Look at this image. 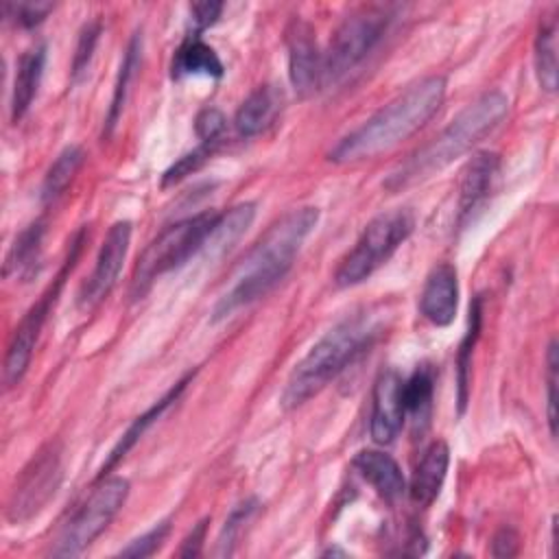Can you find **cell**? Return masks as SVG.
I'll list each match as a JSON object with an SVG mask.
<instances>
[{
    "label": "cell",
    "instance_id": "cell-21",
    "mask_svg": "<svg viewBox=\"0 0 559 559\" xmlns=\"http://www.w3.org/2000/svg\"><path fill=\"white\" fill-rule=\"evenodd\" d=\"M46 68V46L37 44L28 48L15 68V79H13V92H11V120L20 122L28 107L33 105V98L37 96L41 76Z\"/></svg>",
    "mask_w": 559,
    "mask_h": 559
},
{
    "label": "cell",
    "instance_id": "cell-25",
    "mask_svg": "<svg viewBox=\"0 0 559 559\" xmlns=\"http://www.w3.org/2000/svg\"><path fill=\"white\" fill-rule=\"evenodd\" d=\"M480 297H476L469 306V325L467 332L459 345V354H456V402H459V415L465 413L467 406V397H469V367H472V354H474V345L478 341L480 334Z\"/></svg>",
    "mask_w": 559,
    "mask_h": 559
},
{
    "label": "cell",
    "instance_id": "cell-32",
    "mask_svg": "<svg viewBox=\"0 0 559 559\" xmlns=\"http://www.w3.org/2000/svg\"><path fill=\"white\" fill-rule=\"evenodd\" d=\"M4 17L13 20L22 28H33L46 20V15L52 11L50 2H7L2 7Z\"/></svg>",
    "mask_w": 559,
    "mask_h": 559
},
{
    "label": "cell",
    "instance_id": "cell-18",
    "mask_svg": "<svg viewBox=\"0 0 559 559\" xmlns=\"http://www.w3.org/2000/svg\"><path fill=\"white\" fill-rule=\"evenodd\" d=\"M192 376H194V373H186V376H183L170 391H166L148 411H144L140 417L133 419V424L127 428V432L120 437V441L116 443V448L109 452L107 461L103 463V467H100V472H98V478H103L114 465H118V463L127 456V452L142 439V435L181 397V393H183V389L188 386V382L192 380Z\"/></svg>",
    "mask_w": 559,
    "mask_h": 559
},
{
    "label": "cell",
    "instance_id": "cell-35",
    "mask_svg": "<svg viewBox=\"0 0 559 559\" xmlns=\"http://www.w3.org/2000/svg\"><path fill=\"white\" fill-rule=\"evenodd\" d=\"M194 131L201 142H221L225 131V116L214 107H205L194 120Z\"/></svg>",
    "mask_w": 559,
    "mask_h": 559
},
{
    "label": "cell",
    "instance_id": "cell-20",
    "mask_svg": "<svg viewBox=\"0 0 559 559\" xmlns=\"http://www.w3.org/2000/svg\"><path fill=\"white\" fill-rule=\"evenodd\" d=\"M253 218H255V203H249V201L229 207L225 214H218L199 253H203L210 260L225 255L242 238V234L249 229Z\"/></svg>",
    "mask_w": 559,
    "mask_h": 559
},
{
    "label": "cell",
    "instance_id": "cell-16",
    "mask_svg": "<svg viewBox=\"0 0 559 559\" xmlns=\"http://www.w3.org/2000/svg\"><path fill=\"white\" fill-rule=\"evenodd\" d=\"M354 469L373 487L384 502H395L406 491L404 474L397 461L380 450H360L354 461Z\"/></svg>",
    "mask_w": 559,
    "mask_h": 559
},
{
    "label": "cell",
    "instance_id": "cell-1",
    "mask_svg": "<svg viewBox=\"0 0 559 559\" xmlns=\"http://www.w3.org/2000/svg\"><path fill=\"white\" fill-rule=\"evenodd\" d=\"M317 221L319 210L310 205L293 210L275 221L238 264L231 286L221 295L212 310V319H227L238 308L264 297L290 271Z\"/></svg>",
    "mask_w": 559,
    "mask_h": 559
},
{
    "label": "cell",
    "instance_id": "cell-5",
    "mask_svg": "<svg viewBox=\"0 0 559 559\" xmlns=\"http://www.w3.org/2000/svg\"><path fill=\"white\" fill-rule=\"evenodd\" d=\"M216 216L218 212L214 210L199 212L194 216L168 225L157 238H153L135 262L131 277V297L142 299L159 275L179 269L192 255H197Z\"/></svg>",
    "mask_w": 559,
    "mask_h": 559
},
{
    "label": "cell",
    "instance_id": "cell-24",
    "mask_svg": "<svg viewBox=\"0 0 559 559\" xmlns=\"http://www.w3.org/2000/svg\"><path fill=\"white\" fill-rule=\"evenodd\" d=\"M83 159H85V151L76 144L66 146L57 155V159L50 164V168L46 170L44 181H41V190H39L41 203H52L55 199H59L63 194V190L70 186V181L79 173Z\"/></svg>",
    "mask_w": 559,
    "mask_h": 559
},
{
    "label": "cell",
    "instance_id": "cell-8",
    "mask_svg": "<svg viewBox=\"0 0 559 559\" xmlns=\"http://www.w3.org/2000/svg\"><path fill=\"white\" fill-rule=\"evenodd\" d=\"M100 483L92 489L87 500L72 513L63 524L55 544L50 546L52 557H76L81 555L116 518L129 496V480L122 476L98 478Z\"/></svg>",
    "mask_w": 559,
    "mask_h": 559
},
{
    "label": "cell",
    "instance_id": "cell-15",
    "mask_svg": "<svg viewBox=\"0 0 559 559\" xmlns=\"http://www.w3.org/2000/svg\"><path fill=\"white\" fill-rule=\"evenodd\" d=\"M500 173V155L491 151L476 153L463 168L459 181V221L472 216V212L485 203Z\"/></svg>",
    "mask_w": 559,
    "mask_h": 559
},
{
    "label": "cell",
    "instance_id": "cell-11",
    "mask_svg": "<svg viewBox=\"0 0 559 559\" xmlns=\"http://www.w3.org/2000/svg\"><path fill=\"white\" fill-rule=\"evenodd\" d=\"M129 242H131V223L129 221L114 223L100 245L92 275L79 290L81 308L90 310V308L98 306L109 295V290L114 288V284L122 271V264H124V258L129 251Z\"/></svg>",
    "mask_w": 559,
    "mask_h": 559
},
{
    "label": "cell",
    "instance_id": "cell-4",
    "mask_svg": "<svg viewBox=\"0 0 559 559\" xmlns=\"http://www.w3.org/2000/svg\"><path fill=\"white\" fill-rule=\"evenodd\" d=\"M378 334L380 325L367 312H358L338 321L297 362L282 391V406L293 411L308 402L341 371H345L362 352H367Z\"/></svg>",
    "mask_w": 559,
    "mask_h": 559
},
{
    "label": "cell",
    "instance_id": "cell-30",
    "mask_svg": "<svg viewBox=\"0 0 559 559\" xmlns=\"http://www.w3.org/2000/svg\"><path fill=\"white\" fill-rule=\"evenodd\" d=\"M218 144H221V142H201L194 151L181 155V157L164 173L162 186H173V183L186 179L188 175H192L194 170H199V168L214 155V151L218 148Z\"/></svg>",
    "mask_w": 559,
    "mask_h": 559
},
{
    "label": "cell",
    "instance_id": "cell-9",
    "mask_svg": "<svg viewBox=\"0 0 559 559\" xmlns=\"http://www.w3.org/2000/svg\"><path fill=\"white\" fill-rule=\"evenodd\" d=\"M83 240H85V229H81L72 242H70V251H68V258L63 262V269L59 271V275L55 277V282L46 288V293L28 308V312L22 317V321L17 323L11 341H9V347H7V354H4V369H2V378H4V384L7 389L15 386L26 369H28V362L33 358V349H35V343L39 338V332L48 319V312L50 308L55 306L59 293H61V286L66 282V277L70 275L76 258H79V251L83 247Z\"/></svg>",
    "mask_w": 559,
    "mask_h": 559
},
{
    "label": "cell",
    "instance_id": "cell-13",
    "mask_svg": "<svg viewBox=\"0 0 559 559\" xmlns=\"http://www.w3.org/2000/svg\"><path fill=\"white\" fill-rule=\"evenodd\" d=\"M402 384H404L402 376L393 369L382 371L376 380L373 397H371L369 432H371V439L380 445L391 443L402 430V424L406 417Z\"/></svg>",
    "mask_w": 559,
    "mask_h": 559
},
{
    "label": "cell",
    "instance_id": "cell-26",
    "mask_svg": "<svg viewBox=\"0 0 559 559\" xmlns=\"http://www.w3.org/2000/svg\"><path fill=\"white\" fill-rule=\"evenodd\" d=\"M535 70L542 90H557V20L548 17L539 24L535 37Z\"/></svg>",
    "mask_w": 559,
    "mask_h": 559
},
{
    "label": "cell",
    "instance_id": "cell-6",
    "mask_svg": "<svg viewBox=\"0 0 559 559\" xmlns=\"http://www.w3.org/2000/svg\"><path fill=\"white\" fill-rule=\"evenodd\" d=\"M415 216L408 207H395L367 223L352 251L341 260L334 282L341 288L356 286L371 277L411 236Z\"/></svg>",
    "mask_w": 559,
    "mask_h": 559
},
{
    "label": "cell",
    "instance_id": "cell-36",
    "mask_svg": "<svg viewBox=\"0 0 559 559\" xmlns=\"http://www.w3.org/2000/svg\"><path fill=\"white\" fill-rule=\"evenodd\" d=\"M221 11H223V2H214V0H203V2L190 4L192 26H194L192 35H199V37H201V33H203L205 28H210V26L218 20Z\"/></svg>",
    "mask_w": 559,
    "mask_h": 559
},
{
    "label": "cell",
    "instance_id": "cell-23",
    "mask_svg": "<svg viewBox=\"0 0 559 559\" xmlns=\"http://www.w3.org/2000/svg\"><path fill=\"white\" fill-rule=\"evenodd\" d=\"M225 72L223 61L218 59L216 50L205 44L199 35H188L181 46L175 50L173 63H170V76L183 79V76H214L221 79Z\"/></svg>",
    "mask_w": 559,
    "mask_h": 559
},
{
    "label": "cell",
    "instance_id": "cell-29",
    "mask_svg": "<svg viewBox=\"0 0 559 559\" xmlns=\"http://www.w3.org/2000/svg\"><path fill=\"white\" fill-rule=\"evenodd\" d=\"M98 37H100V22L98 20H92L81 28L79 41H76V48H74V57H72V66H70V76H72L74 83L85 76V72L92 63Z\"/></svg>",
    "mask_w": 559,
    "mask_h": 559
},
{
    "label": "cell",
    "instance_id": "cell-37",
    "mask_svg": "<svg viewBox=\"0 0 559 559\" xmlns=\"http://www.w3.org/2000/svg\"><path fill=\"white\" fill-rule=\"evenodd\" d=\"M518 550H520V535L511 526H504L493 535V542H491L493 557H515Z\"/></svg>",
    "mask_w": 559,
    "mask_h": 559
},
{
    "label": "cell",
    "instance_id": "cell-7",
    "mask_svg": "<svg viewBox=\"0 0 559 559\" xmlns=\"http://www.w3.org/2000/svg\"><path fill=\"white\" fill-rule=\"evenodd\" d=\"M393 20V7L365 4L352 11L334 31L323 52V85L345 79L380 44Z\"/></svg>",
    "mask_w": 559,
    "mask_h": 559
},
{
    "label": "cell",
    "instance_id": "cell-28",
    "mask_svg": "<svg viewBox=\"0 0 559 559\" xmlns=\"http://www.w3.org/2000/svg\"><path fill=\"white\" fill-rule=\"evenodd\" d=\"M435 395V371L428 365L417 367L402 384V400L406 415H413L417 421L428 417Z\"/></svg>",
    "mask_w": 559,
    "mask_h": 559
},
{
    "label": "cell",
    "instance_id": "cell-2",
    "mask_svg": "<svg viewBox=\"0 0 559 559\" xmlns=\"http://www.w3.org/2000/svg\"><path fill=\"white\" fill-rule=\"evenodd\" d=\"M445 98V79L426 76L395 96L389 105L347 133L330 151V162L352 164L371 159L419 131L441 107Z\"/></svg>",
    "mask_w": 559,
    "mask_h": 559
},
{
    "label": "cell",
    "instance_id": "cell-27",
    "mask_svg": "<svg viewBox=\"0 0 559 559\" xmlns=\"http://www.w3.org/2000/svg\"><path fill=\"white\" fill-rule=\"evenodd\" d=\"M140 57H142V35L135 33L124 50V57H122V63H120V72H118V79H116V85H114V96H111V105H109V111H107V118H105V133H111V129L116 127L120 114H122V107H124V100H127V92H129V85L135 76V70L140 66Z\"/></svg>",
    "mask_w": 559,
    "mask_h": 559
},
{
    "label": "cell",
    "instance_id": "cell-38",
    "mask_svg": "<svg viewBox=\"0 0 559 559\" xmlns=\"http://www.w3.org/2000/svg\"><path fill=\"white\" fill-rule=\"evenodd\" d=\"M205 528H207V518L201 520L183 539L181 548H179V557H197L203 548V539H205Z\"/></svg>",
    "mask_w": 559,
    "mask_h": 559
},
{
    "label": "cell",
    "instance_id": "cell-31",
    "mask_svg": "<svg viewBox=\"0 0 559 559\" xmlns=\"http://www.w3.org/2000/svg\"><path fill=\"white\" fill-rule=\"evenodd\" d=\"M258 500L255 498H249L245 502H240L231 513L229 518L225 520V526L221 531V537H218V555H231L234 552V544L236 539L240 537L245 524L253 518V513L258 511Z\"/></svg>",
    "mask_w": 559,
    "mask_h": 559
},
{
    "label": "cell",
    "instance_id": "cell-33",
    "mask_svg": "<svg viewBox=\"0 0 559 559\" xmlns=\"http://www.w3.org/2000/svg\"><path fill=\"white\" fill-rule=\"evenodd\" d=\"M170 533V522H159L157 526H153L148 533L140 535L138 539H133L129 546H124L120 550V557H151L168 537Z\"/></svg>",
    "mask_w": 559,
    "mask_h": 559
},
{
    "label": "cell",
    "instance_id": "cell-19",
    "mask_svg": "<svg viewBox=\"0 0 559 559\" xmlns=\"http://www.w3.org/2000/svg\"><path fill=\"white\" fill-rule=\"evenodd\" d=\"M282 109V92L273 85L255 87L238 107L234 127L242 138H253L273 124Z\"/></svg>",
    "mask_w": 559,
    "mask_h": 559
},
{
    "label": "cell",
    "instance_id": "cell-3",
    "mask_svg": "<svg viewBox=\"0 0 559 559\" xmlns=\"http://www.w3.org/2000/svg\"><path fill=\"white\" fill-rule=\"evenodd\" d=\"M507 111L509 98L500 90L485 92L456 118H452V122L439 135L408 155V159H404L397 168H393L382 186L391 192H397L426 181L456 157L467 153L472 146H476L485 135H489L502 122Z\"/></svg>",
    "mask_w": 559,
    "mask_h": 559
},
{
    "label": "cell",
    "instance_id": "cell-10",
    "mask_svg": "<svg viewBox=\"0 0 559 559\" xmlns=\"http://www.w3.org/2000/svg\"><path fill=\"white\" fill-rule=\"evenodd\" d=\"M61 476V448L50 441L37 450L17 476L7 502V520L20 524L37 515L55 496Z\"/></svg>",
    "mask_w": 559,
    "mask_h": 559
},
{
    "label": "cell",
    "instance_id": "cell-17",
    "mask_svg": "<svg viewBox=\"0 0 559 559\" xmlns=\"http://www.w3.org/2000/svg\"><path fill=\"white\" fill-rule=\"evenodd\" d=\"M448 465H450V448L445 441L437 439L432 441L426 452L421 454L419 463L415 465L411 485H408V496L415 504L419 507H428L435 502V498L439 496L445 474H448Z\"/></svg>",
    "mask_w": 559,
    "mask_h": 559
},
{
    "label": "cell",
    "instance_id": "cell-34",
    "mask_svg": "<svg viewBox=\"0 0 559 559\" xmlns=\"http://www.w3.org/2000/svg\"><path fill=\"white\" fill-rule=\"evenodd\" d=\"M559 349L557 341L552 338L548 345L546 362H548V376H546V389H548V428L550 435L557 437V371H559Z\"/></svg>",
    "mask_w": 559,
    "mask_h": 559
},
{
    "label": "cell",
    "instance_id": "cell-22",
    "mask_svg": "<svg viewBox=\"0 0 559 559\" xmlns=\"http://www.w3.org/2000/svg\"><path fill=\"white\" fill-rule=\"evenodd\" d=\"M44 234H46L44 221H33L28 227L20 231V236L13 240L4 258V277H15L26 282L39 271Z\"/></svg>",
    "mask_w": 559,
    "mask_h": 559
},
{
    "label": "cell",
    "instance_id": "cell-12",
    "mask_svg": "<svg viewBox=\"0 0 559 559\" xmlns=\"http://www.w3.org/2000/svg\"><path fill=\"white\" fill-rule=\"evenodd\" d=\"M288 76L297 96L308 98L323 87V52L317 46L314 31L304 20H293L286 28Z\"/></svg>",
    "mask_w": 559,
    "mask_h": 559
},
{
    "label": "cell",
    "instance_id": "cell-14",
    "mask_svg": "<svg viewBox=\"0 0 559 559\" xmlns=\"http://www.w3.org/2000/svg\"><path fill=\"white\" fill-rule=\"evenodd\" d=\"M459 306V280L456 269L450 262L437 264L421 288L419 310L426 321L437 328H445L452 323Z\"/></svg>",
    "mask_w": 559,
    "mask_h": 559
}]
</instances>
